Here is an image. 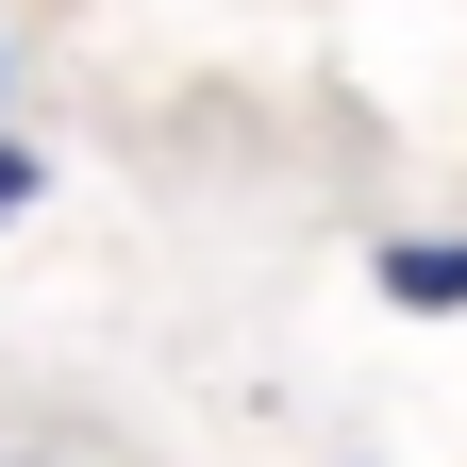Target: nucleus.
Segmentation results:
<instances>
[{"label":"nucleus","mask_w":467,"mask_h":467,"mask_svg":"<svg viewBox=\"0 0 467 467\" xmlns=\"http://www.w3.org/2000/svg\"><path fill=\"white\" fill-rule=\"evenodd\" d=\"M368 284H384L400 317H467V234H384Z\"/></svg>","instance_id":"1"},{"label":"nucleus","mask_w":467,"mask_h":467,"mask_svg":"<svg viewBox=\"0 0 467 467\" xmlns=\"http://www.w3.org/2000/svg\"><path fill=\"white\" fill-rule=\"evenodd\" d=\"M0 467H117L84 418H0Z\"/></svg>","instance_id":"2"},{"label":"nucleus","mask_w":467,"mask_h":467,"mask_svg":"<svg viewBox=\"0 0 467 467\" xmlns=\"http://www.w3.org/2000/svg\"><path fill=\"white\" fill-rule=\"evenodd\" d=\"M34 201H50V167H34L17 134H0V217H34Z\"/></svg>","instance_id":"3"},{"label":"nucleus","mask_w":467,"mask_h":467,"mask_svg":"<svg viewBox=\"0 0 467 467\" xmlns=\"http://www.w3.org/2000/svg\"><path fill=\"white\" fill-rule=\"evenodd\" d=\"M0 84H17V67H0Z\"/></svg>","instance_id":"4"}]
</instances>
